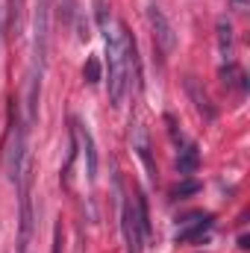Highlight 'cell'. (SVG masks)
Segmentation results:
<instances>
[{
	"instance_id": "6",
	"label": "cell",
	"mask_w": 250,
	"mask_h": 253,
	"mask_svg": "<svg viewBox=\"0 0 250 253\" xmlns=\"http://www.w3.org/2000/svg\"><path fill=\"white\" fill-rule=\"evenodd\" d=\"M212 230V215L209 212H191L180 221V230L174 236L177 245H194L200 239H206V233Z\"/></svg>"
},
{
	"instance_id": "7",
	"label": "cell",
	"mask_w": 250,
	"mask_h": 253,
	"mask_svg": "<svg viewBox=\"0 0 250 253\" xmlns=\"http://www.w3.org/2000/svg\"><path fill=\"white\" fill-rule=\"evenodd\" d=\"M132 150H135V156L144 162V168H147V174H150V180H156V162H153V147H150V135H147V129L141 121H132Z\"/></svg>"
},
{
	"instance_id": "8",
	"label": "cell",
	"mask_w": 250,
	"mask_h": 253,
	"mask_svg": "<svg viewBox=\"0 0 250 253\" xmlns=\"http://www.w3.org/2000/svg\"><path fill=\"white\" fill-rule=\"evenodd\" d=\"M186 94L191 97V103H194V109L206 118V121H215V115H218V109H215V103H212V97L206 94V88L200 85V80L197 77H186Z\"/></svg>"
},
{
	"instance_id": "11",
	"label": "cell",
	"mask_w": 250,
	"mask_h": 253,
	"mask_svg": "<svg viewBox=\"0 0 250 253\" xmlns=\"http://www.w3.org/2000/svg\"><path fill=\"white\" fill-rule=\"evenodd\" d=\"M218 53L224 62H233V24L227 18H218Z\"/></svg>"
},
{
	"instance_id": "17",
	"label": "cell",
	"mask_w": 250,
	"mask_h": 253,
	"mask_svg": "<svg viewBox=\"0 0 250 253\" xmlns=\"http://www.w3.org/2000/svg\"><path fill=\"white\" fill-rule=\"evenodd\" d=\"M239 3H242V0H239Z\"/></svg>"
},
{
	"instance_id": "10",
	"label": "cell",
	"mask_w": 250,
	"mask_h": 253,
	"mask_svg": "<svg viewBox=\"0 0 250 253\" xmlns=\"http://www.w3.org/2000/svg\"><path fill=\"white\" fill-rule=\"evenodd\" d=\"M197 165H200V153H197V144L186 138V141L180 144V156H177V171H180L183 177H191V174L197 171Z\"/></svg>"
},
{
	"instance_id": "12",
	"label": "cell",
	"mask_w": 250,
	"mask_h": 253,
	"mask_svg": "<svg viewBox=\"0 0 250 253\" xmlns=\"http://www.w3.org/2000/svg\"><path fill=\"white\" fill-rule=\"evenodd\" d=\"M221 83L227 88H236V91H245L248 88V77H245V71L236 62H224V68H221Z\"/></svg>"
},
{
	"instance_id": "15",
	"label": "cell",
	"mask_w": 250,
	"mask_h": 253,
	"mask_svg": "<svg viewBox=\"0 0 250 253\" xmlns=\"http://www.w3.org/2000/svg\"><path fill=\"white\" fill-rule=\"evenodd\" d=\"M194 191H200V183L188 180V183H183V186H177V189H174V197H188V194H194Z\"/></svg>"
},
{
	"instance_id": "2",
	"label": "cell",
	"mask_w": 250,
	"mask_h": 253,
	"mask_svg": "<svg viewBox=\"0 0 250 253\" xmlns=\"http://www.w3.org/2000/svg\"><path fill=\"white\" fill-rule=\"evenodd\" d=\"M47 47H50V0H39L36 15H33V65H30V77H27V109H30V124L36 121L42 77H44V68H47Z\"/></svg>"
},
{
	"instance_id": "16",
	"label": "cell",
	"mask_w": 250,
	"mask_h": 253,
	"mask_svg": "<svg viewBox=\"0 0 250 253\" xmlns=\"http://www.w3.org/2000/svg\"><path fill=\"white\" fill-rule=\"evenodd\" d=\"M65 9H68V15L74 18V3H71V0H65Z\"/></svg>"
},
{
	"instance_id": "5",
	"label": "cell",
	"mask_w": 250,
	"mask_h": 253,
	"mask_svg": "<svg viewBox=\"0 0 250 253\" xmlns=\"http://www.w3.org/2000/svg\"><path fill=\"white\" fill-rule=\"evenodd\" d=\"M147 21H150V30H153V44H156L165 56L174 53V47H177V33H174L171 21L165 18V12H162L159 6H147Z\"/></svg>"
},
{
	"instance_id": "4",
	"label": "cell",
	"mask_w": 250,
	"mask_h": 253,
	"mask_svg": "<svg viewBox=\"0 0 250 253\" xmlns=\"http://www.w3.org/2000/svg\"><path fill=\"white\" fill-rule=\"evenodd\" d=\"M9 132H6V171L15 189L30 177V162H27V129L18 121V106L9 100Z\"/></svg>"
},
{
	"instance_id": "3",
	"label": "cell",
	"mask_w": 250,
	"mask_h": 253,
	"mask_svg": "<svg viewBox=\"0 0 250 253\" xmlns=\"http://www.w3.org/2000/svg\"><path fill=\"white\" fill-rule=\"evenodd\" d=\"M121 233L126 253H144L150 239V215H147V200L141 194L121 200Z\"/></svg>"
},
{
	"instance_id": "14",
	"label": "cell",
	"mask_w": 250,
	"mask_h": 253,
	"mask_svg": "<svg viewBox=\"0 0 250 253\" xmlns=\"http://www.w3.org/2000/svg\"><path fill=\"white\" fill-rule=\"evenodd\" d=\"M21 12H24V0H9V30L15 36L21 33Z\"/></svg>"
},
{
	"instance_id": "1",
	"label": "cell",
	"mask_w": 250,
	"mask_h": 253,
	"mask_svg": "<svg viewBox=\"0 0 250 253\" xmlns=\"http://www.w3.org/2000/svg\"><path fill=\"white\" fill-rule=\"evenodd\" d=\"M97 24L103 30L106 42V88H109V103L121 106L132 83L135 71V42L126 33V27L103 6L97 3Z\"/></svg>"
},
{
	"instance_id": "13",
	"label": "cell",
	"mask_w": 250,
	"mask_h": 253,
	"mask_svg": "<svg viewBox=\"0 0 250 253\" xmlns=\"http://www.w3.org/2000/svg\"><path fill=\"white\" fill-rule=\"evenodd\" d=\"M83 80L88 83V85H97L100 80H103V68H100V59L97 56H88L85 65H83Z\"/></svg>"
},
{
	"instance_id": "9",
	"label": "cell",
	"mask_w": 250,
	"mask_h": 253,
	"mask_svg": "<svg viewBox=\"0 0 250 253\" xmlns=\"http://www.w3.org/2000/svg\"><path fill=\"white\" fill-rule=\"evenodd\" d=\"M74 132L80 135V147H83V156H85V177H88V183H94L97 180V150H94V138H91L88 126L80 124V121H74Z\"/></svg>"
}]
</instances>
